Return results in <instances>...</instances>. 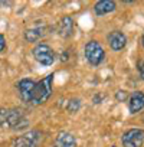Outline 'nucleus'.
<instances>
[{"mask_svg": "<svg viewBox=\"0 0 144 147\" xmlns=\"http://www.w3.org/2000/svg\"><path fill=\"white\" fill-rule=\"evenodd\" d=\"M56 146L58 147H77V140L69 133H61L56 138Z\"/></svg>", "mask_w": 144, "mask_h": 147, "instance_id": "9d476101", "label": "nucleus"}, {"mask_svg": "<svg viewBox=\"0 0 144 147\" xmlns=\"http://www.w3.org/2000/svg\"><path fill=\"white\" fill-rule=\"evenodd\" d=\"M104 49L97 40H91L85 46V56L91 65H100L104 59Z\"/></svg>", "mask_w": 144, "mask_h": 147, "instance_id": "7ed1b4c3", "label": "nucleus"}, {"mask_svg": "<svg viewBox=\"0 0 144 147\" xmlns=\"http://www.w3.org/2000/svg\"><path fill=\"white\" fill-rule=\"evenodd\" d=\"M6 46V40H5V36L3 35H0V52H2Z\"/></svg>", "mask_w": 144, "mask_h": 147, "instance_id": "2eb2a0df", "label": "nucleus"}, {"mask_svg": "<svg viewBox=\"0 0 144 147\" xmlns=\"http://www.w3.org/2000/svg\"><path fill=\"white\" fill-rule=\"evenodd\" d=\"M117 98H118V100H120V98L122 100V98H125V94H124V92H122V94H121V92H118V94H117Z\"/></svg>", "mask_w": 144, "mask_h": 147, "instance_id": "dca6fc26", "label": "nucleus"}, {"mask_svg": "<svg viewBox=\"0 0 144 147\" xmlns=\"http://www.w3.org/2000/svg\"><path fill=\"white\" fill-rule=\"evenodd\" d=\"M72 28H74V25H72V19L71 18H63L61 20V26H59V32L62 36H71L72 33Z\"/></svg>", "mask_w": 144, "mask_h": 147, "instance_id": "ddd939ff", "label": "nucleus"}, {"mask_svg": "<svg viewBox=\"0 0 144 147\" xmlns=\"http://www.w3.org/2000/svg\"><path fill=\"white\" fill-rule=\"evenodd\" d=\"M33 56L38 62H40L45 66H49L53 63L55 61V53L53 51L46 45V43H39L35 49H33Z\"/></svg>", "mask_w": 144, "mask_h": 147, "instance_id": "20e7f679", "label": "nucleus"}, {"mask_svg": "<svg viewBox=\"0 0 144 147\" xmlns=\"http://www.w3.org/2000/svg\"><path fill=\"white\" fill-rule=\"evenodd\" d=\"M108 42H110V46L114 51H121L125 46V43H127V38H125V35L122 32L115 30V32H112L108 36Z\"/></svg>", "mask_w": 144, "mask_h": 147, "instance_id": "6e6552de", "label": "nucleus"}, {"mask_svg": "<svg viewBox=\"0 0 144 147\" xmlns=\"http://www.w3.org/2000/svg\"><path fill=\"white\" fill-rule=\"evenodd\" d=\"M144 143V130L141 128H131L124 133L122 144L124 147H141Z\"/></svg>", "mask_w": 144, "mask_h": 147, "instance_id": "39448f33", "label": "nucleus"}, {"mask_svg": "<svg viewBox=\"0 0 144 147\" xmlns=\"http://www.w3.org/2000/svg\"><path fill=\"white\" fill-rule=\"evenodd\" d=\"M137 66H138V71H140L141 78L144 80V59H140V61H138V63H137Z\"/></svg>", "mask_w": 144, "mask_h": 147, "instance_id": "4468645a", "label": "nucleus"}, {"mask_svg": "<svg viewBox=\"0 0 144 147\" xmlns=\"http://www.w3.org/2000/svg\"><path fill=\"white\" fill-rule=\"evenodd\" d=\"M43 35H45L43 28H33V29H28V30L25 32V38H26V40H29V42H36V40L40 39Z\"/></svg>", "mask_w": 144, "mask_h": 147, "instance_id": "f8f14e48", "label": "nucleus"}, {"mask_svg": "<svg viewBox=\"0 0 144 147\" xmlns=\"http://www.w3.org/2000/svg\"><path fill=\"white\" fill-rule=\"evenodd\" d=\"M52 80H53V75H48L40 82H38L35 85L33 92H32V98H30L32 104L39 105V104H43L45 101H48V98L52 94Z\"/></svg>", "mask_w": 144, "mask_h": 147, "instance_id": "f03ea898", "label": "nucleus"}, {"mask_svg": "<svg viewBox=\"0 0 144 147\" xmlns=\"http://www.w3.org/2000/svg\"><path fill=\"white\" fill-rule=\"evenodd\" d=\"M143 121H144V115H143Z\"/></svg>", "mask_w": 144, "mask_h": 147, "instance_id": "a211bd4d", "label": "nucleus"}, {"mask_svg": "<svg viewBox=\"0 0 144 147\" xmlns=\"http://www.w3.org/2000/svg\"><path fill=\"white\" fill-rule=\"evenodd\" d=\"M141 108H144V94L140 92V91H137V92H134V94L131 95V98H130V111H131L133 114H135V113H138Z\"/></svg>", "mask_w": 144, "mask_h": 147, "instance_id": "1a4fd4ad", "label": "nucleus"}, {"mask_svg": "<svg viewBox=\"0 0 144 147\" xmlns=\"http://www.w3.org/2000/svg\"><path fill=\"white\" fill-rule=\"evenodd\" d=\"M143 46H144V36H143Z\"/></svg>", "mask_w": 144, "mask_h": 147, "instance_id": "f3484780", "label": "nucleus"}, {"mask_svg": "<svg viewBox=\"0 0 144 147\" xmlns=\"http://www.w3.org/2000/svg\"><path fill=\"white\" fill-rule=\"evenodd\" d=\"M28 125V120L23 117L20 110L16 108H0V127L7 128H25Z\"/></svg>", "mask_w": 144, "mask_h": 147, "instance_id": "f257e3e1", "label": "nucleus"}, {"mask_svg": "<svg viewBox=\"0 0 144 147\" xmlns=\"http://www.w3.org/2000/svg\"><path fill=\"white\" fill-rule=\"evenodd\" d=\"M36 82L30 78H25V80H20L19 84H17V88H19V92H20V97L23 101L26 102H30V98H32V92H33V88H35Z\"/></svg>", "mask_w": 144, "mask_h": 147, "instance_id": "0eeeda50", "label": "nucleus"}, {"mask_svg": "<svg viewBox=\"0 0 144 147\" xmlns=\"http://www.w3.org/2000/svg\"><path fill=\"white\" fill-rule=\"evenodd\" d=\"M114 10H115V3L112 0H102V2H98L95 5V13L98 16L107 15V13L114 12Z\"/></svg>", "mask_w": 144, "mask_h": 147, "instance_id": "9b49d317", "label": "nucleus"}, {"mask_svg": "<svg viewBox=\"0 0 144 147\" xmlns=\"http://www.w3.org/2000/svg\"><path fill=\"white\" fill-rule=\"evenodd\" d=\"M39 140H40L39 133L38 131H30V133H28V134L16 138L13 147H36L38 143H39Z\"/></svg>", "mask_w": 144, "mask_h": 147, "instance_id": "423d86ee", "label": "nucleus"}]
</instances>
